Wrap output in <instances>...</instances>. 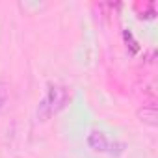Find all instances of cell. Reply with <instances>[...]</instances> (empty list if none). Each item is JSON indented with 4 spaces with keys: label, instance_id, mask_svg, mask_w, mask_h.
Returning a JSON list of instances; mask_svg holds the SVG:
<instances>
[{
    "label": "cell",
    "instance_id": "277c9868",
    "mask_svg": "<svg viewBox=\"0 0 158 158\" xmlns=\"http://www.w3.org/2000/svg\"><path fill=\"white\" fill-rule=\"evenodd\" d=\"M139 115H141V121L143 123H147L151 127L156 125V110H154V106H149V108L143 106V110H139Z\"/></svg>",
    "mask_w": 158,
    "mask_h": 158
},
{
    "label": "cell",
    "instance_id": "3957f363",
    "mask_svg": "<svg viewBox=\"0 0 158 158\" xmlns=\"http://www.w3.org/2000/svg\"><path fill=\"white\" fill-rule=\"evenodd\" d=\"M8 101H10V84L6 80H0V114L6 110Z\"/></svg>",
    "mask_w": 158,
    "mask_h": 158
},
{
    "label": "cell",
    "instance_id": "7a4b0ae2",
    "mask_svg": "<svg viewBox=\"0 0 158 158\" xmlns=\"http://www.w3.org/2000/svg\"><path fill=\"white\" fill-rule=\"evenodd\" d=\"M88 147L93 152H101V154H110V156H121L127 149V143L123 141H112L102 130H91L86 138Z\"/></svg>",
    "mask_w": 158,
    "mask_h": 158
},
{
    "label": "cell",
    "instance_id": "6da1fadb",
    "mask_svg": "<svg viewBox=\"0 0 158 158\" xmlns=\"http://www.w3.org/2000/svg\"><path fill=\"white\" fill-rule=\"evenodd\" d=\"M69 99H71V95L65 86L50 84L48 89L45 91L43 99L37 104V121H41V123L48 121L54 114H58L60 110H63L67 106Z\"/></svg>",
    "mask_w": 158,
    "mask_h": 158
}]
</instances>
